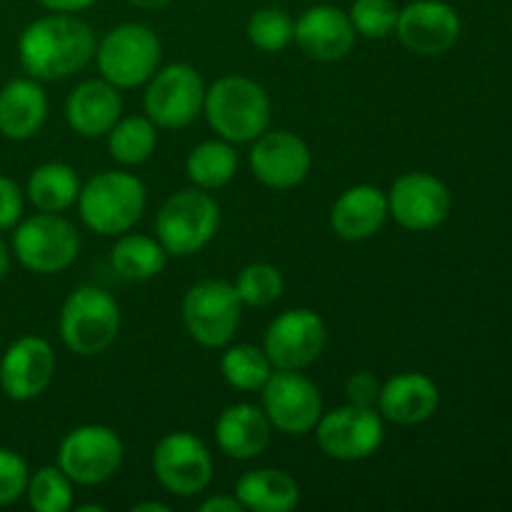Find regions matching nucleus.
<instances>
[{"mask_svg": "<svg viewBox=\"0 0 512 512\" xmlns=\"http://www.w3.org/2000/svg\"><path fill=\"white\" fill-rule=\"evenodd\" d=\"M95 55V35L73 13L33 20L18 38V58L35 80H63L80 73Z\"/></svg>", "mask_w": 512, "mask_h": 512, "instance_id": "obj_1", "label": "nucleus"}, {"mask_svg": "<svg viewBox=\"0 0 512 512\" xmlns=\"http://www.w3.org/2000/svg\"><path fill=\"white\" fill-rule=\"evenodd\" d=\"M270 95L245 75H223L205 88L203 115L218 138L228 143H253L270 125Z\"/></svg>", "mask_w": 512, "mask_h": 512, "instance_id": "obj_2", "label": "nucleus"}, {"mask_svg": "<svg viewBox=\"0 0 512 512\" xmlns=\"http://www.w3.org/2000/svg\"><path fill=\"white\" fill-rule=\"evenodd\" d=\"M148 193L143 180L123 170H103L80 188L78 213L85 228L98 235H123L143 218Z\"/></svg>", "mask_w": 512, "mask_h": 512, "instance_id": "obj_3", "label": "nucleus"}, {"mask_svg": "<svg viewBox=\"0 0 512 512\" xmlns=\"http://www.w3.org/2000/svg\"><path fill=\"white\" fill-rule=\"evenodd\" d=\"M58 333L65 348L80 358L105 353L120 333L118 303L105 288L80 285L60 308Z\"/></svg>", "mask_w": 512, "mask_h": 512, "instance_id": "obj_4", "label": "nucleus"}, {"mask_svg": "<svg viewBox=\"0 0 512 512\" xmlns=\"http://www.w3.org/2000/svg\"><path fill=\"white\" fill-rule=\"evenodd\" d=\"M220 228V205L203 188H185L170 195L155 218V238L165 253L190 258L208 248Z\"/></svg>", "mask_w": 512, "mask_h": 512, "instance_id": "obj_5", "label": "nucleus"}, {"mask_svg": "<svg viewBox=\"0 0 512 512\" xmlns=\"http://www.w3.org/2000/svg\"><path fill=\"white\" fill-rule=\"evenodd\" d=\"M160 38L145 23H120L95 45L100 78L118 90L145 85L160 65Z\"/></svg>", "mask_w": 512, "mask_h": 512, "instance_id": "obj_6", "label": "nucleus"}, {"mask_svg": "<svg viewBox=\"0 0 512 512\" xmlns=\"http://www.w3.org/2000/svg\"><path fill=\"white\" fill-rule=\"evenodd\" d=\"M13 253L35 275H58L75 263L80 233L60 213H35L20 220L13 233Z\"/></svg>", "mask_w": 512, "mask_h": 512, "instance_id": "obj_7", "label": "nucleus"}, {"mask_svg": "<svg viewBox=\"0 0 512 512\" xmlns=\"http://www.w3.org/2000/svg\"><path fill=\"white\" fill-rule=\"evenodd\" d=\"M243 318V303L233 283L205 278L190 285L183 298V325L203 348H225L235 338Z\"/></svg>", "mask_w": 512, "mask_h": 512, "instance_id": "obj_8", "label": "nucleus"}, {"mask_svg": "<svg viewBox=\"0 0 512 512\" xmlns=\"http://www.w3.org/2000/svg\"><path fill=\"white\" fill-rule=\"evenodd\" d=\"M205 83L203 75L188 63H173L158 68L143 93L145 115L158 128L178 130L193 123L203 113Z\"/></svg>", "mask_w": 512, "mask_h": 512, "instance_id": "obj_9", "label": "nucleus"}, {"mask_svg": "<svg viewBox=\"0 0 512 512\" xmlns=\"http://www.w3.org/2000/svg\"><path fill=\"white\" fill-rule=\"evenodd\" d=\"M123 440L108 425H78L58 448V468L75 485H100L118 473L123 463Z\"/></svg>", "mask_w": 512, "mask_h": 512, "instance_id": "obj_10", "label": "nucleus"}, {"mask_svg": "<svg viewBox=\"0 0 512 512\" xmlns=\"http://www.w3.org/2000/svg\"><path fill=\"white\" fill-rule=\"evenodd\" d=\"M385 438V420L375 408L360 405H340L330 413L320 415L315 425L318 448L328 458L355 463L378 453Z\"/></svg>", "mask_w": 512, "mask_h": 512, "instance_id": "obj_11", "label": "nucleus"}, {"mask_svg": "<svg viewBox=\"0 0 512 512\" xmlns=\"http://www.w3.org/2000/svg\"><path fill=\"white\" fill-rule=\"evenodd\" d=\"M263 405L270 425L285 435H308L323 415L318 385L300 370H273L263 385Z\"/></svg>", "mask_w": 512, "mask_h": 512, "instance_id": "obj_12", "label": "nucleus"}, {"mask_svg": "<svg viewBox=\"0 0 512 512\" xmlns=\"http://www.w3.org/2000/svg\"><path fill=\"white\" fill-rule=\"evenodd\" d=\"M153 473L170 495L193 498L213 480V458L203 440L188 430H175L155 445Z\"/></svg>", "mask_w": 512, "mask_h": 512, "instance_id": "obj_13", "label": "nucleus"}, {"mask_svg": "<svg viewBox=\"0 0 512 512\" xmlns=\"http://www.w3.org/2000/svg\"><path fill=\"white\" fill-rule=\"evenodd\" d=\"M325 343V320L310 308H290L268 325L263 350L275 370H303L320 358Z\"/></svg>", "mask_w": 512, "mask_h": 512, "instance_id": "obj_14", "label": "nucleus"}, {"mask_svg": "<svg viewBox=\"0 0 512 512\" xmlns=\"http://www.w3.org/2000/svg\"><path fill=\"white\" fill-rule=\"evenodd\" d=\"M385 195H388V215L410 233L435 230L448 220L453 208L448 185L423 170L400 175Z\"/></svg>", "mask_w": 512, "mask_h": 512, "instance_id": "obj_15", "label": "nucleus"}, {"mask_svg": "<svg viewBox=\"0 0 512 512\" xmlns=\"http://www.w3.org/2000/svg\"><path fill=\"white\" fill-rule=\"evenodd\" d=\"M255 178L270 190H293L313 168L308 143L290 130H265L253 140L248 155Z\"/></svg>", "mask_w": 512, "mask_h": 512, "instance_id": "obj_16", "label": "nucleus"}, {"mask_svg": "<svg viewBox=\"0 0 512 512\" xmlns=\"http://www.w3.org/2000/svg\"><path fill=\"white\" fill-rule=\"evenodd\" d=\"M55 353L40 335L13 340L0 358V390L15 403L40 398L53 383Z\"/></svg>", "mask_w": 512, "mask_h": 512, "instance_id": "obj_17", "label": "nucleus"}, {"mask_svg": "<svg viewBox=\"0 0 512 512\" xmlns=\"http://www.w3.org/2000/svg\"><path fill=\"white\" fill-rule=\"evenodd\" d=\"M395 33L410 53L440 55L458 43L460 15L445 0H415L400 10Z\"/></svg>", "mask_w": 512, "mask_h": 512, "instance_id": "obj_18", "label": "nucleus"}, {"mask_svg": "<svg viewBox=\"0 0 512 512\" xmlns=\"http://www.w3.org/2000/svg\"><path fill=\"white\" fill-rule=\"evenodd\" d=\"M295 45L318 63H335L343 60L355 45V28L350 15L338 5H310L295 20Z\"/></svg>", "mask_w": 512, "mask_h": 512, "instance_id": "obj_19", "label": "nucleus"}, {"mask_svg": "<svg viewBox=\"0 0 512 512\" xmlns=\"http://www.w3.org/2000/svg\"><path fill=\"white\" fill-rule=\"evenodd\" d=\"M388 220V195L378 185H350L330 208V228L348 243H360L380 233Z\"/></svg>", "mask_w": 512, "mask_h": 512, "instance_id": "obj_20", "label": "nucleus"}, {"mask_svg": "<svg viewBox=\"0 0 512 512\" xmlns=\"http://www.w3.org/2000/svg\"><path fill=\"white\" fill-rule=\"evenodd\" d=\"M123 118V100L108 80H83L65 100V120L80 138H103Z\"/></svg>", "mask_w": 512, "mask_h": 512, "instance_id": "obj_21", "label": "nucleus"}, {"mask_svg": "<svg viewBox=\"0 0 512 512\" xmlns=\"http://www.w3.org/2000/svg\"><path fill=\"white\" fill-rule=\"evenodd\" d=\"M440 405V390L428 375L400 373L385 380L380 388L378 413L395 425H420L435 415Z\"/></svg>", "mask_w": 512, "mask_h": 512, "instance_id": "obj_22", "label": "nucleus"}, {"mask_svg": "<svg viewBox=\"0 0 512 512\" xmlns=\"http://www.w3.org/2000/svg\"><path fill=\"white\" fill-rule=\"evenodd\" d=\"M268 415L253 403L228 405L215 420L218 448L233 460H255L270 443Z\"/></svg>", "mask_w": 512, "mask_h": 512, "instance_id": "obj_23", "label": "nucleus"}, {"mask_svg": "<svg viewBox=\"0 0 512 512\" xmlns=\"http://www.w3.org/2000/svg\"><path fill=\"white\" fill-rule=\"evenodd\" d=\"M48 118V95L35 78H15L0 88V135L30 140Z\"/></svg>", "mask_w": 512, "mask_h": 512, "instance_id": "obj_24", "label": "nucleus"}, {"mask_svg": "<svg viewBox=\"0 0 512 512\" xmlns=\"http://www.w3.org/2000/svg\"><path fill=\"white\" fill-rule=\"evenodd\" d=\"M233 495L240 500L243 510L290 512L300 503V485L285 470L258 468L240 475Z\"/></svg>", "mask_w": 512, "mask_h": 512, "instance_id": "obj_25", "label": "nucleus"}, {"mask_svg": "<svg viewBox=\"0 0 512 512\" xmlns=\"http://www.w3.org/2000/svg\"><path fill=\"white\" fill-rule=\"evenodd\" d=\"M110 265L115 273L130 283H145L158 278L168 265V253L158 238L140 233H123L110 250Z\"/></svg>", "mask_w": 512, "mask_h": 512, "instance_id": "obj_26", "label": "nucleus"}, {"mask_svg": "<svg viewBox=\"0 0 512 512\" xmlns=\"http://www.w3.org/2000/svg\"><path fill=\"white\" fill-rule=\"evenodd\" d=\"M80 178L68 163H43L30 173L25 195L40 213H65L78 203Z\"/></svg>", "mask_w": 512, "mask_h": 512, "instance_id": "obj_27", "label": "nucleus"}, {"mask_svg": "<svg viewBox=\"0 0 512 512\" xmlns=\"http://www.w3.org/2000/svg\"><path fill=\"white\" fill-rule=\"evenodd\" d=\"M238 173V153L228 140H203L190 150L185 160V175L195 188L218 190L225 188Z\"/></svg>", "mask_w": 512, "mask_h": 512, "instance_id": "obj_28", "label": "nucleus"}, {"mask_svg": "<svg viewBox=\"0 0 512 512\" xmlns=\"http://www.w3.org/2000/svg\"><path fill=\"white\" fill-rule=\"evenodd\" d=\"M105 138H108L110 158L125 168H133V165H143L155 153L158 125L148 115H130V118H120Z\"/></svg>", "mask_w": 512, "mask_h": 512, "instance_id": "obj_29", "label": "nucleus"}, {"mask_svg": "<svg viewBox=\"0 0 512 512\" xmlns=\"http://www.w3.org/2000/svg\"><path fill=\"white\" fill-rule=\"evenodd\" d=\"M273 363L268 360L263 348H255L250 343L225 345V353L220 358V373L230 388L240 393H255L263 390L268 378L273 375Z\"/></svg>", "mask_w": 512, "mask_h": 512, "instance_id": "obj_30", "label": "nucleus"}, {"mask_svg": "<svg viewBox=\"0 0 512 512\" xmlns=\"http://www.w3.org/2000/svg\"><path fill=\"white\" fill-rule=\"evenodd\" d=\"M73 485L58 465H43L30 473L25 498L35 512H68L73 508Z\"/></svg>", "mask_w": 512, "mask_h": 512, "instance_id": "obj_31", "label": "nucleus"}, {"mask_svg": "<svg viewBox=\"0 0 512 512\" xmlns=\"http://www.w3.org/2000/svg\"><path fill=\"white\" fill-rule=\"evenodd\" d=\"M293 33L295 20L290 18L288 10L275 8V5L255 10L248 18V25H245V35H248L250 45H255L263 53H280V50H285L293 43Z\"/></svg>", "mask_w": 512, "mask_h": 512, "instance_id": "obj_32", "label": "nucleus"}, {"mask_svg": "<svg viewBox=\"0 0 512 512\" xmlns=\"http://www.w3.org/2000/svg\"><path fill=\"white\" fill-rule=\"evenodd\" d=\"M235 290L243 305L250 308H268L275 300H280L285 290V278L275 265L270 263H250L235 278Z\"/></svg>", "mask_w": 512, "mask_h": 512, "instance_id": "obj_33", "label": "nucleus"}, {"mask_svg": "<svg viewBox=\"0 0 512 512\" xmlns=\"http://www.w3.org/2000/svg\"><path fill=\"white\" fill-rule=\"evenodd\" d=\"M348 15L355 35H363L368 40H383L395 33L400 8L395 5V0H353Z\"/></svg>", "mask_w": 512, "mask_h": 512, "instance_id": "obj_34", "label": "nucleus"}, {"mask_svg": "<svg viewBox=\"0 0 512 512\" xmlns=\"http://www.w3.org/2000/svg\"><path fill=\"white\" fill-rule=\"evenodd\" d=\"M28 463L15 450L0 448V508L18 503L28 488Z\"/></svg>", "mask_w": 512, "mask_h": 512, "instance_id": "obj_35", "label": "nucleus"}, {"mask_svg": "<svg viewBox=\"0 0 512 512\" xmlns=\"http://www.w3.org/2000/svg\"><path fill=\"white\" fill-rule=\"evenodd\" d=\"M380 383L370 370H358L348 378L345 383V398H348L350 405H360V408H375L380 398Z\"/></svg>", "mask_w": 512, "mask_h": 512, "instance_id": "obj_36", "label": "nucleus"}, {"mask_svg": "<svg viewBox=\"0 0 512 512\" xmlns=\"http://www.w3.org/2000/svg\"><path fill=\"white\" fill-rule=\"evenodd\" d=\"M23 218V190L8 175H0V230H10Z\"/></svg>", "mask_w": 512, "mask_h": 512, "instance_id": "obj_37", "label": "nucleus"}, {"mask_svg": "<svg viewBox=\"0 0 512 512\" xmlns=\"http://www.w3.org/2000/svg\"><path fill=\"white\" fill-rule=\"evenodd\" d=\"M200 512H243V505L235 495H210L200 503Z\"/></svg>", "mask_w": 512, "mask_h": 512, "instance_id": "obj_38", "label": "nucleus"}, {"mask_svg": "<svg viewBox=\"0 0 512 512\" xmlns=\"http://www.w3.org/2000/svg\"><path fill=\"white\" fill-rule=\"evenodd\" d=\"M43 8H48L50 13H80V10H88L90 5H95L98 0H38Z\"/></svg>", "mask_w": 512, "mask_h": 512, "instance_id": "obj_39", "label": "nucleus"}, {"mask_svg": "<svg viewBox=\"0 0 512 512\" xmlns=\"http://www.w3.org/2000/svg\"><path fill=\"white\" fill-rule=\"evenodd\" d=\"M133 512H168L170 508L165 503H155V500H145V503H135Z\"/></svg>", "mask_w": 512, "mask_h": 512, "instance_id": "obj_40", "label": "nucleus"}, {"mask_svg": "<svg viewBox=\"0 0 512 512\" xmlns=\"http://www.w3.org/2000/svg\"><path fill=\"white\" fill-rule=\"evenodd\" d=\"M130 5H135V8L140 10H160L165 8V5H170L173 0H128Z\"/></svg>", "mask_w": 512, "mask_h": 512, "instance_id": "obj_41", "label": "nucleus"}, {"mask_svg": "<svg viewBox=\"0 0 512 512\" xmlns=\"http://www.w3.org/2000/svg\"><path fill=\"white\" fill-rule=\"evenodd\" d=\"M8 265H10V253L8 248H5L3 240H0V280H3L5 273H8Z\"/></svg>", "mask_w": 512, "mask_h": 512, "instance_id": "obj_42", "label": "nucleus"}, {"mask_svg": "<svg viewBox=\"0 0 512 512\" xmlns=\"http://www.w3.org/2000/svg\"><path fill=\"white\" fill-rule=\"evenodd\" d=\"M103 505H78V512H103Z\"/></svg>", "mask_w": 512, "mask_h": 512, "instance_id": "obj_43", "label": "nucleus"}]
</instances>
